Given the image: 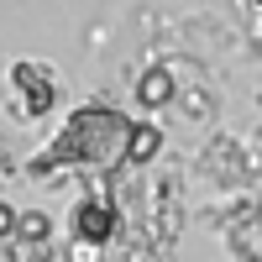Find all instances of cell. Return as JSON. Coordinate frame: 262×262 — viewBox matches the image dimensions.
<instances>
[{"mask_svg":"<svg viewBox=\"0 0 262 262\" xmlns=\"http://www.w3.org/2000/svg\"><path fill=\"white\" fill-rule=\"evenodd\" d=\"M63 100V79L42 58H16L6 69V116L16 126H42Z\"/></svg>","mask_w":262,"mask_h":262,"instance_id":"cell-2","label":"cell"},{"mask_svg":"<svg viewBox=\"0 0 262 262\" xmlns=\"http://www.w3.org/2000/svg\"><path fill=\"white\" fill-rule=\"evenodd\" d=\"M158 147H163V131L152 121H137V131H131V163H152Z\"/></svg>","mask_w":262,"mask_h":262,"instance_id":"cell-5","label":"cell"},{"mask_svg":"<svg viewBox=\"0 0 262 262\" xmlns=\"http://www.w3.org/2000/svg\"><path fill=\"white\" fill-rule=\"evenodd\" d=\"M131 131H137V116L116 111V105H74L69 121L53 131L48 147H37V158L27 163L32 179H48V173H116L131 163Z\"/></svg>","mask_w":262,"mask_h":262,"instance_id":"cell-1","label":"cell"},{"mask_svg":"<svg viewBox=\"0 0 262 262\" xmlns=\"http://www.w3.org/2000/svg\"><path fill=\"white\" fill-rule=\"evenodd\" d=\"M63 262H100V247H84V242H69V247H63Z\"/></svg>","mask_w":262,"mask_h":262,"instance_id":"cell-6","label":"cell"},{"mask_svg":"<svg viewBox=\"0 0 262 262\" xmlns=\"http://www.w3.org/2000/svg\"><path fill=\"white\" fill-rule=\"evenodd\" d=\"M121 231V210L111 200V189H90L84 200H74L69 210V242H84V247H111Z\"/></svg>","mask_w":262,"mask_h":262,"instance_id":"cell-3","label":"cell"},{"mask_svg":"<svg viewBox=\"0 0 262 262\" xmlns=\"http://www.w3.org/2000/svg\"><path fill=\"white\" fill-rule=\"evenodd\" d=\"M179 100V79H173L168 63H152V69L137 79V105L142 111H163V105Z\"/></svg>","mask_w":262,"mask_h":262,"instance_id":"cell-4","label":"cell"},{"mask_svg":"<svg viewBox=\"0 0 262 262\" xmlns=\"http://www.w3.org/2000/svg\"><path fill=\"white\" fill-rule=\"evenodd\" d=\"M257 6H262V0H257Z\"/></svg>","mask_w":262,"mask_h":262,"instance_id":"cell-8","label":"cell"},{"mask_svg":"<svg viewBox=\"0 0 262 262\" xmlns=\"http://www.w3.org/2000/svg\"><path fill=\"white\" fill-rule=\"evenodd\" d=\"M11 236H16V210L0 200V242H11Z\"/></svg>","mask_w":262,"mask_h":262,"instance_id":"cell-7","label":"cell"}]
</instances>
